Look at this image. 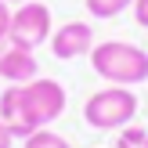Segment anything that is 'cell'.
<instances>
[{
    "label": "cell",
    "mask_w": 148,
    "mask_h": 148,
    "mask_svg": "<svg viewBox=\"0 0 148 148\" xmlns=\"http://www.w3.org/2000/svg\"><path fill=\"white\" fill-rule=\"evenodd\" d=\"M65 87L51 76H36L29 83L0 87V123L14 141H25L33 130H43L65 112Z\"/></svg>",
    "instance_id": "obj_1"
},
{
    "label": "cell",
    "mask_w": 148,
    "mask_h": 148,
    "mask_svg": "<svg viewBox=\"0 0 148 148\" xmlns=\"http://www.w3.org/2000/svg\"><path fill=\"white\" fill-rule=\"evenodd\" d=\"M87 58H90L94 72L112 87H137L148 79V51L137 47V43L101 40V43H94V51Z\"/></svg>",
    "instance_id": "obj_2"
},
{
    "label": "cell",
    "mask_w": 148,
    "mask_h": 148,
    "mask_svg": "<svg viewBox=\"0 0 148 148\" xmlns=\"http://www.w3.org/2000/svg\"><path fill=\"white\" fill-rule=\"evenodd\" d=\"M137 116V94L134 87H101L83 101V123L90 130H123Z\"/></svg>",
    "instance_id": "obj_3"
},
{
    "label": "cell",
    "mask_w": 148,
    "mask_h": 148,
    "mask_svg": "<svg viewBox=\"0 0 148 148\" xmlns=\"http://www.w3.org/2000/svg\"><path fill=\"white\" fill-rule=\"evenodd\" d=\"M51 33H54V14H51V7L40 4V0H25V4L11 7V29H7L4 43L36 51L40 43L51 40Z\"/></svg>",
    "instance_id": "obj_4"
},
{
    "label": "cell",
    "mask_w": 148,
    "mask_h": 148,
    "mask_svg": "<svg viewBox=\"0 0 148 148\" xmlns=\"http://www.w3.org/2000/svg\"><path fill=\"white\" fill-rule=\"evenodd\" d=\"M47 43H51V54H54L58 62H72V58L90 54L98 40H94V25L90 22L72 18V22H65V25H58Z\"/></svg>",
    "instance_id": "obj_5"
},
{
    "label": "cell",
    "mask_w": 148,
    "mask_h": 148,
    "mask_svg": "<svg viewBox=\"0 0 148 148\" xmlns=\"http://www.w3.org/2000/svg\"><path fill=\"white\" fill-rule=\"evenodd\" d=\"M40 76V65H36V51L14 47L7 43L0 51V83H29V79Z\"/></svg>",
    "instance_id": "obj_6"
},
{
    "label": "cell",
    "mask_w": 148,
    "mask_h": 148,
    "mask_svg": "<svg viewBox=\"0 0 148 148\" xmlns=\"http://www.w3.org/2000/svg\"><path fill=\"white\" fill-rule=\"evenodd\" d=\"M130 4H134V0H83L87 14H90V18H98V22H105V18H116V14H123Z\"/></svg>",
    "instance_id": "obj_7"
},
{
    "label": "cell",
    "mask_w": 148,
    "mask_h": 148,
    "mask_svg": "<svg viewBox=\"0 0 148 148\" xmlns=\"http://www.w3.org/2000/svg\"><path fill=\"white\" fill-rule=\"evenodd\" d=\"M22 148H72L69 145V137H62V134H54V130H33V134L22 141Z\"/></svg>",
    "instance_id": "obj_8"
},
{
    "label": "cell",
    "mask_w": 148,
    "mask_h": 148,
    "mask_svg": "<svg viewBox=\"0 0 148 148\" xmlns=\"http://www.w3.org/2000/svg\"><path fill=\"white\" fill-rule=\"evenodd\" d=\"M116 148H148V130L145 127H123L119 134H116Z\"/></svg>",
    "instance_id": "obj_9"
},
{
    "label": "cell",
    "mask_w": 148,
    "mask_h": 148,
    "mask_svg": "<svg viewBox=\"0 0 148 148\" xmlns=\"http://www.w3.org/2000/svg\"><path fill=\"white\" fill-rule=\"evenodd\" d=\"M130 11H134V22L141 29H148V0H134L130 4Z\"/></svg>",
    "instance_id": "obj_10"
},
{
    "label": "cell",
    "mask_w": 148,
    "mask_h": 148,
    "mask_svg": "<svg viewBox=\"0 0 148 148\" xmlns=\"http://www.w3.org/2000/svg\"><path fill=\"white\" fill-rule=\"evenodd\" d=\"M7 29H11V4L0 0V43L7 40Z\"/></svg>",
    "instance_id": "obj_11"
},
{
    "label": "cell",
    "mask_w": 148,
    "mask_h": 148,
    "mask_svg": "<svg viewBox=\"0 0 148 148\" xmlns=\"http://www.w3.org/2000/svg\"><path fill=\"white\" fill-rule=\"evenodd\" d=\"M14 145V137H11V130L4 127V123H0V148H11Z\"/></svg>",
    "instance_id": "obj_12"
},
{
    "label": "cell",
    "mask_w": 148,
    "mask_h": 148,
    "mask_svg": "<svg viewBox=\"0 0 148 148\" xmlns=\"http://www.w3.org/2000/svg\"><path fill=\"white\" fill-rule=\"evenodd\" d=\"M4 4H11V7H18V4H25V0H4Z\"/></svg>",
    "instance_id": "obj_13"
}]
</instances>
